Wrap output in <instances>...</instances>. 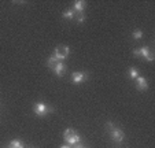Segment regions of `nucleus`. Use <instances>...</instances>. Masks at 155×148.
<instances>
[{
	"label": "nucleus",
	"instance_id": "obj_17",
	"mask_svg": "<svg viewBox=\"0 0 155 148\" xmlns=\"http://www.w3.org/2000/svg\"><path fill=\"white\" fill-rule=\"evenodd\" d=\"M61 148H71V145H69V144H63Z\"/></svg>",
	"mask_w": 155,
	"mask_h": 148
},
{
	"label": "nucleus",
	"instance_id": "obj_3",
	"mask_svg": "<svg viewBox=\"0 0 155 148\" xmlns=\"http://www.w3.org/2000/svg\"><path fill=\"white\" fill-rule=\"evenodd\" d=\"M69 54H70V48H69L68 45H59V47H56L55 48V51H54L52 55L55 56L58 61L63 62L64 59L69 56Z\"/></svg>",
	"mask_w": 155,
	"mask_h": 148
},
{
	"label": "nucleus",
	"instance_id": "obj_4",
	"mask_svg": "<svg viewBox=\"0 0 155 148\" xmlns=\"http://www.w3.org/2000/svg\"><path fill=\"white\" fill-rule=\"evenodd\" d=\"M133 55L136 56H144L147 62L154 61V55L150 51V47H141V48H135L133 49Z\"/></svg>",
	"mask_w": 155,
	"mask_h": 148
},
{
	"label": "nucleus",
	"instance_id": "obj_15",
	"mask_svg": "<svg viewBox=\"0 0 155 148\" xmlns=\"http://www.w3.org/2000/svg\"><path fill=\"white\" fill-rule=\"evenodd\" d=\"M84 21H85V14H84V12H80L78 17H77V22H78V23H82Z\"/></svg>",
	"mask_w": 155,
	"mask_h": 148
},
{
	"label": "nucleus",
	"instance_id": "obj_2",
	"mask_svg": "<svg viewBox=\"0 0 155 148\" xmlns=\"http://www.w3.org/2000/svg\"><path fill=\"white\" fill-rule=\"evenodd\" d=\"M33 111H35V114L37 117H44V115H47L48 113H52L54 108L50 107L48 104H45L44 102H38V103H35Z\"/></svg>",
	"mask_w": 155,
	"mask_h": 148
},
{
	"label": "nucleus",
	"instance_id": "obj_9",
	"mask_svg": "<svg viewBox=\"0 0 155 148\" xmlns=\"http://www.w3.org/2000/svg\"><path fill=\"white\" fill-rule=\"evenodd\" d=\"M87 7V2H84V0H77V2H74V11H78V14L80 12H82L84 11V8Z\"/></svg>",
	"mask_w": 155,
	"mask_h": 148
},
{
	"label": "nucleus",
	"instance_id": "obj_16",
	"mask_svg": "<svg viewBox=\"0 0 155 148\" xmlns=\"http://www.w3.org/2000/svg\"><path fill=\"white\" fill-rule=\"evenodd\" d=\"M71 148H88L85 144H81V143H78V144H74L71 145Z\"/></svg>",
	"mask_w": 155,
	"mask_h": 148
},
{
	"label": "nucleus",
	"instance_id": "obj_6",
	"mask_svg": "<svg viewBox=\"0 0 155 148\" xmlns=\"http://www.w3.org/2000/svg\"><path fill=\"white\" fill-rule=\"evenodd\" d=\"M87 78H88V74L84 71H74L73 74H71V82H73L74 85L82 84Z\"/></svg>",
	"mask_w": 155,
	"mask_h": 148
},
{
	"label": "nucleus",
	"instance_id": "obj_5",
	"mask_svg": "<svg viewBox=\"0 0 155 148\" xmlns=\"http://www.w3.org/2000/svg\"><path fill=\"white\" fill-rule=\"evenodd\" d=\"M110 136H111V139L114 140L115 143H122L124 139H125V133L122 132V129L115 128V126L110 130Z\"/></svg>",
	"mask_w": 155,
	"mask_h": 148
},
{
	"label": "nucleus",
	"instance_id": "obj_8",
	"mask_svg": "<svg viewBox=\"0 0 155 148\" xmlns=\"http://www.w3.org/2000/svg\"><path fill=\"white\" fill-rule=\"evenodd\" d=\"M136 88H137L139 90H147L148 89V81H147L144 77L139 76L137 78H136Z\"/></svg>",
	"mask_w": 155,
	"mask_h": 148
},
{
	"label": "nucleus",
	"instance_id": "obj_18",
	"mask_svg": "<svg viewBox=\"0 0 155 148\" xmlns=\"http://www.w3.org/2000/svg\"><path fill=\"white\" fill-rule=\"evenodd\" d=\"M4 148H11V147H10V145H6V147H4Z\"/></svg>",
	"mask_w": 155,
	"mask_h": 148
},
{
	"label": "nucleus",
	"instance_id": "obj_1",
	"mask_svg": "<svg viewBox=\"0 0 155 148\" xmlns=\"http://www.w3.org/2000/svg\"><path fill=\"white\" fill-rule=\"evenodd\" d=\"M63 140H64V144L74 145L81 143V136L76 130H73V129H66L63 132Z\"/></svg>",
	"mask_w": 155,
	"mask_h": 148
},
{
	"label": "nucleus",
	"instance_id": "obj_12",
	"mask_svg": "<svg viewBox=\"0 0 155 148\" xmlns=\"http://www.w3.org/2000/svg\"><path fill=\"white\" fill-rule=\"evenodd\" d=\"M58 62H61V61H58V59H56L54 55H51L50 58H48V61H47V64H48V67H51V69H52V67L55 66Z\"/></svg>",
	"mask_w": 155,
	"mask_h": 148
},
{
	"label": "nucleus",
	"instance_id": "obj_10",
	"mask_svg": "<svg viewBox=\"0 0 155 148\" xmlns=\"http://www.w3.org/2000/svg\"><path fill=\"white\" fill-rule=\"evenodd\" d=\"M76 17V11H74L73 8H68L63 11V18L64 19H73V18Z\"/></svg>",
	"mask_w": 155,
	"mask_h": 148
},
{
	"label": "nucleus",
	"instance_id": "obj_11",
	"mask_svg": "<svg viewBox=\"0 0 155 148\" xmlns=\"http://www.w3.org/2000/svg\"><path fill=\"white\" fill-rule=\"evenodd\" d=\"M10 147L11 148H25L24 143L21 141V140H12V141H10Z\"/></svg>",
	"mask_w": 155,
	"mask_h": 148
},
{
	"label": "nucleus",
	"instance_id": "obj_7",
	"mask_svg": "<svg viewBox=\"0 0 155 148\" xmlns=\"http://www.w3.org/2000/svg\"><path fill=\"white\" fill-rule=\"evenodd\" d=\"M52 70H54V73H55L58 77H62L66 73V70H68V67H66V64L63 63V62H58V63L55 64V66L52 67Z\"/></svg>",
	"mask_w": 155,
	"mask_h": 148
},
{
	"label": "nucleus",
	"instance_id": "obj_14",
	"mask_svg": "<svg viewBox=\"0 0 155 148\" xmlns=\"http://www.w3.org/2000/svg\"><path fill=\"white\" fill-rule=\"evenodd\" d=\"M132 36H133V38H136V40H140V38L143 37V32H141L140 29H136L135 32L132 33Z\"/></svg>",
	"mask_w": 155,
	"mask_h": 148
},
{
	"label": "nucleus",
	"instance_id": "obj_13",
	"mask_svg": "<svg viewBox=\"0 0 155 148\" xmlns=\"http://www.w3.org/2000/svg\"><path fill=\"white\" fill-rule=\"evenodd\" d=\"M129 77L136 80L139 77V70L136 69V67H130V69H129Z\"/></svg>",
	"mask_w": 155,
	"mask_h": 148
}]
</instances>
